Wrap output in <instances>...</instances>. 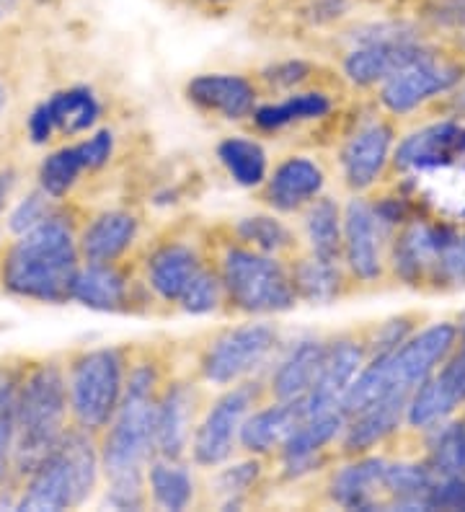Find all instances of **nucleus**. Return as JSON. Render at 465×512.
<instances>
[{"mask_svg": "<svg viewBox=\"0 0 465 512\" xmlns=\"http://www.w3.org/2000/svg\"><path fill=\"white\" fill-rule=\"evenodd\" d=\"M331 112V99L321 91H305V94H290L287 99L277 104H264L256 107L251 114L259 130L277 132L285 130L298 122H310V119H321Z\"/></svg>", "mask_w": 465, "mask_h": 512, "instance_id": "36", "label": "nucleus"}, {"mask_svg": "<svg viewBox=\"0 0 465 512\" xmlns=\"http://www.w3.org/2000/svg\"><path fill=\"white\" fill-rule=\"evenodd\" d=\"M429 510L465 512V474L440 476L429 492Z\"/></svg>", "mask_w": 465, "mask_h": 512, "instance_id": "44", "label": "nucleus"}, {"mask_svg": "<svg viewBox=\"0 0 465 512\" xmlns=\"http://www.w3.org/2000/svg\"><path fill=\"white\" fill-rule=\"evenodd\" d=\"M329 342L321 337H305L292 344L269 378V394L274 401H303L316 386L326 360Z\"/></svg>", "mask_w": 465, "mask_h": 512, "instance_id": "24", "label": "nucleus"}, {"mask_svg": "<svg viewBox=\"0 0 465 512\" xmlns=\"http://www.w3.org/2000/svg\"><path fill=\"white\" fill-rule=\"evenodd\" d=\"M447 104V114H453V117H465V78L458 88H455L453 94L445 99Z\"/></svg>", "mask_w": 465, "mask_h": 512, "instance_id": "48", "label": "nucleus"}, {"mask_svg": "<svg viewBox=\"0 0 465 512\" xmlns=\"http://www.w3.org/2000/svg\"><path fill=\"white\" fill-rule=\"evenodd\" d=\"M365 363V339L339 337L329 342V350H326V360H323L316 386L310 388L308 396L303 399L305 417L336 412L341 406V399L347 396L349 386L357 381V375L365 368Z\"/></svg>", "mask_w": 465, "mask_h": 512, "instance_id": "16", "label": "nucleus"}, {"mask_svg": "<svg viewBox=\"0 0 465 512\" xmlns=\"http://www.w3.org/2000/svg\"><path fill=\"white\" fill-rule=\"evenodd\" d=\"M463 254H465V225H463Z\"/></svg>", "mask_w": 465, "mask_h": 512, "instance_id": "53", "label": "nucleus"}, {"mask_svg": "<svg viewBox=\"0 0 465 512\" xmlns=\"http://www.w3.org/2000/svg\"><path fill=\"white\" fill-rule=\"evenodd\" d=\"M326 187V174L316 161L305 156H292L279 163L267 179V202L277 213H295L321 197Z\"/></svg>", "mask_w": 465, "mask_h": 512, "instance_id": "25", "label": "nucleus"}, {"mask_svg": "<svg viewBox=\"0 0 465 512\" xmlns=\"http://www.w3.org/2000/svg\"><path fill=\"white\" fill-rule=\"evenodd\" d=\"M455 324H458V350H465V308L458 313Z\"/></svg>", "mask_w": 465, "mask_h": 512, "instance_id": "50", "label": "nucleus"}, {"mask_svg": "<svg viewBox=\"0 0 465 512\" xmlns=\"http://www.w3.org/2000/svg\"><path fill=\"white\" fill-rule=\"evenodd\" d=\"M210 3H230V0H210Z\"/></svg>", "mask_w": 465, "mask_h": 512, "instance_id": "52", "label": "nucleus"}, {"mask_svg": "<svg viewBox=\"0 0 465 512\" xmlns=\"http://www.w3.org/2000/svg\"><path fill=\"white\" fill-rule=\"evenodd\" d=\"M60 205L62 202L52 200L50 194H44L42 189L37 187L34 192L21 197V200L11 207V213H8L6 218L8 233H11V236H21V233L31 231V228H37L39 223L52 218V215L60 210Z\"/></svg>", "mask_w": 465, "mask_h": 512, "instance_id": "43", "label": "nucleus"}, {"mask_svg": "<svg viewBox=\"0 0 465 512\" xmlns=\"http://www.w3.org/2000/svg\"><path fill=\"white\" fill-rule=\"evenodd\" d=\"M388 267L393 277L411 290H429V293L463 290V228L434 215H419L391 238Z\"/></svg>", "mask_w": 465, "mask_h": 512, "instance_id": "3", "label": "nucleus"}, {"mask_svg": "<svg viewBox=\"0 0 465 512\" xmlns=\"http://www.w3.org/2000/svg\"><path fill=\"white\" fill-rule=\"evenodd\" d=\"M70 300L88 311L122 313L130 308V280L117 262H83L75 275Z\"/></svg>", "mask_w": 465, "mask_h": 512, "instance_id": "28", "label": "nucleus"}, {"mask_svg": "<svg viewBox=\"0 0 465 512\" xmlns=\"http://www.w3.org/2000/svg\"><path fill=\"white\" fill-rule=\"evenodd\" d=\"M261 461L259 458H248V461L233 463L225 469L217 471L215 476V494L220 497V507L223 510H236L246 502L248 492L256 489L261 479Z\"/></svg>", "mask_w": 465, "mask_h": 512, "instance_id": "40", "label": "nucleus"}, {"mask_svg": "<svg viewBox=\"0 0 465 512\" xmlns=\"http://www.w3.org/2000/svg\"><path fill=\"white\" fill-rule=\"evenodd\" d=\"M21 370L0 368V497L13 487V450H16V388ZM13 492V489H11Z\"/></svg>", "mask_w": 465, "mask_h": 512, "instance_id": "38", "label": "nucleus"}, {"mask_svg": "<svg viewBox=\"0 0 465 512\" xmlns=\"http://www.w3.org/2000/svg\"><path fill=\"white\" fill-rule=\"evenodd\" d=\"M101 119V101L91 86H70L60 88L26 117V135L34 145H47L62 138H78L86 135Z\"/></svg>", "mask_w": 465, "mask_h": 512, "instance_id": "13", "label": "nucleus"}, {"mask_svg": "<svg viewBox=\"0 0 465 512\" xmlns=\"http://www.w3.org/2000/svg\"><path fill=\"white\" fill-rule=\"evenodd\" d=\"M391 244V236L380 228L378 218L372 213L370 200L354 194L344 207V246L341 259L354 280L375 285L385 275V246Z\"/></svg>", "mask_w": 465, "mask_h": 512, "instance_id": "14", "label": "nucleus"}, {"mask_svg": "<svg viewBox=\"0 0 465 512\" xmlns=\"http://www.w3.org/2000/svg\"><path fill=\"white\" fill-rule=\"evenodd\" d=\"M290 277L298 300H305L310 306H329L344 293V272L339 262H326L313 254L292 264Z\"/></svg>", "mask_w": 465, "mask_h": 512, "instance_id": "33", "label": "nucleus"}, {"mask_svg": "<svg viewBox=\"0 0 465 512\" xmlns=\"http://www.w3.org/2000/svg\"><path fill=\"white\" fill-rule=\"evenodd\" d=\"M197 394L192 383L174 381L158 394L155 404V456L181 461L192 448Z\"/></svg>", "mask_w": 465, "mask_h": 512, "instance_id": "19", "label": "nucleus"}, {"mask_svg": "<svg viewBox=\"0 0 465 512\" xmlns=\"http://www.w3.org/2000/svg\"><path fill=\"white\" fill-rule=\"evenodd\" d=\"M155 404H158L155 365L137 363L127 373L117 414L101 432V471L106 479L148 471V463L155 456Z\"/></svg>", "mask_w": 465, "mask_h": 512, "instance_id": "5", "label": "nucleus"}, {"mask_svg": "<svg viewBox=\"0 0 465 512\" xmlns=\"http://www.w3.org/2000/svg\"><path fill=\"white\" fill-rule=\"evenodd\" d=\"M458 161H465V122L447 114L406 132L393 148L391 166L401 176H414Z\"/></svg>", "mask_w": 465, "mask_h": 512, "instance_id": "12", "label": "nucleus"}, {"mask_svg": "<svg viewBox=\"0 0 465 512\" xmlns=\"http://www.w3.org/2000/svg\"><path fill=\"white\" fill-rule=\"evenodd\" d=\"M261 388L259 383L241 381L233 383L215 404L210 406V412L205 419L194 427L192 435V458L202 469H217L223 466L233 450L238 445V435H241L243 419L248 412L259 404Z\"/></svg>", "mask_w": 465, "mask_h": 512, "instance_id": "10", "label": "nucleus"}, {"mask_svg": "<svg viewBox=\"0 0 465 512\" xmlns=\"http://www.w3.org/2000/svg\"><path fill=\"white\" fill-rule=\"evenodd\" d=\"M186 99L202 112L243 119L256 112L254 83L236 73H202L186 83Z\"/></svg>", "mask_w": 465, "mask_h": 512, "instance_id": "21", "label": "nucleus"}, {"mask_svg": "<svg viewBox=\"0 0 465 512\" xmlns=\"http://www.w3.org/2000/svg\"><path fill=\"white\" fill-rule=\"evenodd\" d=\"M101 474L96 435L83 427H68L60 445L16 487L13 510L60 512L86 505Z\"/></svg>", "mask_w": 465, "mask_h": 512, "instance_id": "4", "label": "nucleus"}, {"mask_svg": "<svg viewBox=\"0 0 465 512\" xmlns=\"http://www.w3.org/2000/svg\"><path fill=\"white\" fill-rule=\"evenodd\" d=\"M305 241L310 254L326 262H341L344 246V213L331 197H316L305 207Z\"/></svg>", "mask_w": 465, "mask_h": 512, "instance_id": "31", "label": "nucleus"}, {"mask_svg": "<svg viewBox=\"0 0 465 512\" xmlns=\"http://www.w3.org/2000/svg\"><path fill=\"white\" fill-rule=\"evenodd\" d=\"M419 321H422V316H416V313H398V316H388V319L372 326L362 337L367 347V360L396 352L419 329Z\"/></svg>", "mask_w": 465, "mask_h": 512, "instance_id": "41", "label": "nucleus"}, {"mask_svg": "<svg viewBox=\"0 0 465 512\" xmlns=\"http://www.w3.org/2000/svg\"><path fill=\"white\" fill-rule=\"evenodd\" d=\"M202 262L197 251L186 244H163L148 259V285L166 303H179L186 285L194 280Z\"/></svg>", "mask_w": 465, "mask_h": 512, "instance_id": "30", "label": "nucleus"}, {"mask_svg": "<svg viewBox=\"0 0 465 512\" xmlns=\"http://www.w3.org/2000/svg\"><path fill=\"white\" fill-rule=\"evenodd\" d=\"M460 414H463V419H465V409H463V412H460Z\"/></svg>", "mask_w": 465, "mask_h": 512, "instance_id": "54", "label": "nucleus"}, {"mask_svg": "<svg viewBox=\"0 0 465 512\" xmlns=\"http://www.w3.org/2000/svg\"><path fill=\"white\" fill-rule=\"evenodd\" d=\"M81 262L75 225L60 207L0 251V288L13 298L62 306L70 300Z\"/></svg>", "mask_w": 465, "mask_h": 512, "instance_id": "1", "label": "nucleus"}, {"mask_svg": "<svg viewBox=\"0 0 465 512\" xmlns=\"http://www.w3.org/2000/svg\"><path fill=\"white\" fill-rule=\"evenodd\" d=\"M406 401L409 396H391L347 417V427L339 440L341 453L349 458L365 456L398 438L406 430Z\"/></svg>", "mask_w": 465, "mask_h": 512, "instance_id": "20", "label": "nucleus"}, {"mask_svg": "<svg viewBox=\"0 0 465 512\" xmlns=\"http://www.w3.org/2000/svg\"><path fill=\"white\" fill-rule=\"evenodd\" d=\"M437 44L422 39H406V42H380V44H362L352 47L344 55V75L347 81L357 88H378L383 86L393 73L411 65L414 60L432 52Z\"/></svg>", "mask_w": 465, "mask_h": 512, "instance_id": "17", "label": "nucleus"}, {"mask_svg": "<svg viewBox=\"0 0 465 512\" xmlns=\"http://www.w3.org/2000/svg\"><path fill=\"white\" fill-rule=\"evenodd\" d=\"M308 75L310 65L303 60H282V63H274L261 70V78L272 88H295L308 81Z\"/></svg>", "mask_w": 465, "mask_h": 512, "instance_id": "45", "label": "nucleus"}, {"mask_svg": "<svg viewBox=\"0 0 465 512\" xmlns=\"http://www.w3.org/2000/svg\"><path fill=\"white\" fill-rule=\"evenodd\" d=\"M88 171V161L83 156L81 143L60 145L50 150L47 156L39 161L37 169V187L44 194H50L52 200L62 202L81 182V176Z\"/></svg>", "mask_w": 465, "mask_h": 512, "instance_id": "35", "label": "nucleus"}, {"mask_svg": "<svg viewBox=\"0 0 465 512\" xmlns=\"http://www.w3.org/2000/svg\"><path fill=\"white\" fill-rule=\"evenodd\" d=\"M303 419V401H274L261 409H251L243 419L238 445L251 456H267L282 448V443Z\"/></svg>", "mask_w": 465, "mask_h": 512, "instance_id": "27", "label": "nucleus"}, {"mask_svg": "<svg viewBox=\"0 0 465 512\" xmlns=\"http://www.w3.org/2000/svg\"><path fill=\"white\" fill-rule=\"evenodd\" d=\"M83 156L88 161V171L104 169L106 163L112 161L114 156V132L101 127V130H93L91 138L81 140Z\"/></svg>", "mask_w": 465, "mask_h": 512, "instance_id": "46", "label": "nucleus"}, {"mask_svg": "<svg viewBox=\"0 0 465 512\" xmlns=\"http://www.w3.org/2000/svg\"><path fill=\"white\" fill-rule=\"evenodd\" d=\"M70 419L75 427L101 435L117 414L127 383V360L119 347L75 352L65 365Z\"/></svg>", "mask_w": 465, "mask_h": 512, "instance_id": "6", "label": "nucleus"}, {"mask_svg": "<svg viewBox=\"0 0 465 512\" xmlns=\"http://www.w3.org/2000/svg\"><path fill=\"white\" fill-rule=\"evenodd\" d=\"M225 298L223 280H220V272H212V269H199L194 280L186 285L184 295L179 298V306L184 313H192V316H207V313L217 311L220 303Z\"/></svg>", "mask_w": 465, "mask_h": 512, "instance_id": "42", "label": "nucleus"}, {"mask_svg": "<svg viewBox=\"0 0 465 512\" xmlns=\"http://www.w3.org/2000/svg\"><path fill=\"white\" fill-rule=\"evenodd\" d=\"M401 184L414 194L427 215L465 225V161L427 174L403 176Z\"/></svg>", "mask_w": 465, "mask_h": 512, "instance_id": "22", "label": "nucleus"}, {"mask_svg": "<svg viewBox=\"0 0 465 512\" xmlns=\"http://www.w3.org/2000/svg\"><path fill=\"white\" fill-rule=\"evenodd\" d=\"M140 223L135 215L124 210H106L91 218L81 233H78V249L83 262L109 264L117 262L124 251L135 244Z\"/></svg>", "mask_w": 465, "mask_h": 512, "instance_id": "29", "label": "nucleus"}, {"mask_svg": "<svg viewBox=\"0 0 465 512\" xmlns=\"http://www.w3.org/2000/svg\"><path fill=\"white\" fill-rule=\"evenodd\" d=\"M220 280L225 298L243 313L267 316L287 313L298 306L290 269L272 254H261L248 246H233L223 256Z\"/></svg>", "mask_w": 465, "mask_h": 512, "instance_id": "7", "label": "nucleus"}, {"mask_svg": "<svg viewBox=\"0 0 465 512\" xmlns=\"http://www.w3.org/2000/svg\"><path fill=\"white\" fill-rule=\"evenodd\" d=\"M458 350V324L453 319L429 321L411 334L391 355H383L385 370L396 394L411 396L429 375L440 370L447 357Z\"/></svg>", "mask_w": 465, "mask_h": 512, "instance_id": "11", "label": "nucleus"}, {"mask_svg": "<svg viewBox=\"0 0 465 512\" xmlns=\"http://www.w3.org/2000/svg\"><path fill=\"white\" fill-rule=\"evenodd\" d=\"M396 127L388 119H370L341 148V176L354 194L380 182L393 161Z\"/></svg>", "mask_w": 465, "mask_h": 512, "instance_id": "15", "label": "nucleus"}, {"mask_svg": "<svg viewBox=\"0 0 465 512\" xmlns=\"http://www.w3.org/2000/svg\"><path fill=\"white\" fill-rule=\"evenodd\" d=\"M68 378L55 357L21 368L16 388V450H13V497L21 481L37 469L68 432Z\"/></svg>", "mask_w": 465, "mask_h": 512, "instance_id": "2", "label": "nucleus"}, {"mask_svg": "<svg viewBox=\"0 0 465 512\" xmlns=\"http://www.w3.org/2000/svg\"><path fill=\"white\" fill-rule=\"evenodd\" d=\"M0 251H3V249H0Z\"/></svg>", "mask_w": 465, "mask_h": 512, "instance_id": "55", "label": "nucleus"}, {"mask_svg": "<svg viewBox=\"0 0 465 512\" xmlns=\"http://www.w3.org/2000/svg\"><path fill=\"white\" fill-rule=\"evenodd\" d=\"M217 158L238 187L254 189L267 182V150L261 148V143H256V140L241 138V135L225 138L217 145Z\"/></svg>", "mask_w": 465, "mask_h": 512, "instance_id": "37", "label": "nucleus"}, {"mask_svg": "<svg viewBox=\"0 0 465 512\" xmlns=\"http://www.w3.org/2000/svg\"><path fill=\"white\" fill-rule=\"evenodd\" d=\"M148 497L161 510H186L194 502V476L181 461L155 456L145 471Z\"/></svg>", "mask_w": 465, "mask_h": 512, "instance_id": "32", "label": "nucleus"}, {"mask_svg": "<svg viewBox=\"0 0 465 512\" xmlns=\"http://www.w3.org/2000/svg\"><path fill=\"white\" fill-rule=\"evenodd\" d=\"M6 104H8V88L0 83V112L6 109Z\"/></svg>", "mask_w": 465, "mask_h": 512, "instance_id": "51", "label": "nucleus"}, {"mask_svg": "<svg viewBox=\"0 0 465 512\" xmlns=\"http://www.w3.org/2000/svg\"><path fill=\"white\" fill-rule=\"evenodd\" d=\"M465 78V60L458 52L442 50L440 44L424 57L393 73L378 86L380 107L391 117H411L432 101L453 94Z\"/></svg>", "mask_w": 465, "mask_h": 512, "instance_id": "8", "label": "nucleus"}, {"mask_svg": "<svg viewBox=\"0 0 465 512\" xmlns=\"http://www.w3.org/2000/svg\"><path fill=\"white\" fill-rule=\"evenodd\" d=\"M424 443V461L437 476L465 474V419L463 414L445 419L419 435Z\"/></svg>", "mask_w": 465, "mask_h": 512, "instance_id": "34", "label": "nucleus"}, {"mask_svg": "<svg viewBox=\"0 0 465 512\" xmlns=\"http://www.w3.org/2000/svg\"><path fill=\"white\" fill-rule=\"evenodd\" d=\"M236 233L248 249H256L261 254H282V251L292 249L295 238H292L290 228L274 215H248L241 218L236 225Z\"/></svg>", "mask_w": 465, "mask_h": 512, "instance_id": "39", "label": "nucleus"}, {"mask_svg": "<svg viewBox=\"0 0 465 512\" xmlns=\"http://www.w3.org/2000/svg\"><path fill=\"white\" fill-rule=\"evenodd\" d=\"M440 476L422 458H388L383 474V510L429 512V492Z\"/></svg>", "mask_w": 465, "mask_h": 512, "instance_id": "26", "label": "nucleus"}, {"mask_svg": "<svg viewBox=\"0 0 465 512\" xmlns=\"http://www.w3.org/2000/svg\"><path fill=\"white\" fill-rule=\"evenodd\" d=\"M344 427H347V417L341 409L305 417L279 448V461L287 479H300L316 471L323 461V453L341 440Z\"/></svg>", "mask_w": 465, "mask_h": 512, "instance_id": "18", "label": "nucleus"}, {"mask_svg": "<svg viewBox=\"0 0 465 512\" xmlns=\"http://www.w3.org/2000/svg\"><path fill=\"white\" fill-rule=\"evenodd\" d=\"M19 3L21 0H0V24L11 19L16 8H19Z\"/></svg>", "mask_w": 465, "mask_h": 512, "instance_id": "49", "label": "nucleus"}, {"mask_svg": "<svg viewBox=\"0 0 465 512\" xmlns=\"http://www.w3.org/2000/svg\"><path fill=\"white\" fill-rule=\"evenodd\" d=\"M388 458L365 453L334 471L329 484L331 500L344 510H383V474Z\"/></svg>", "mask_w": 465, "mask_h": 512, "instance_id": "23", "label": "nucleus"}, {"mask_svg": "<svg viewBox=\"0 0 465 512\" xmlns=\"http://www.w3.org/2000/svg\"><path fill=\"white\" fill-rule=\"evenodd\" d=\"M279 344V334L269 324H243L223 331L202 355V378L212 386H233L246 381L267 363L274 347Z\"/></svg>", "mask_w": 465, "mask_h": 512, "instance_id": "9", "label": "nucleus"}, {"mask_svg": "<svg viewBox=\"0 0 465 512\" xmlns=\"http://www.w3.org/2000/svg\"><path fill=\"white\" fill-rule=\"evenodd\" d=\"M16 171L11 169V166H6V169H0V218H3V213H6L8 207V200H11L13 194V187H16Z\"/></svg>", "mask_w": 465, "mask_h": 512, "instance_id": "47", "label": "nucleus"}]
</instances>
